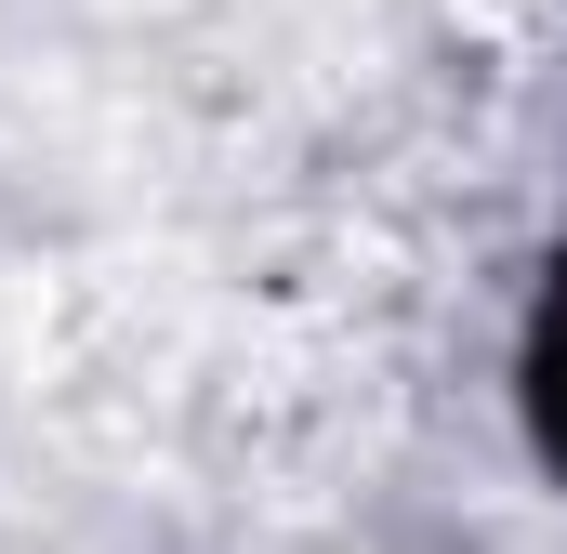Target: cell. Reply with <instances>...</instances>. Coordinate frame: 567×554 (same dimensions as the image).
Masks as SVG:
<instances>
[{
	"instance_id": "3",
	"label": "cell",
	"mask_w": 567,
	"mask_h": 554,
	"mask_svg": "<svg viewBox=\"0 0 567 554\" xmlns=\"http://www.w3.org/2000/svg\"><path fill=\"white\" fill-rule=\"evenodd\" d=\"M396 238L357 212H290L238 252V330H383L396 317Z\"/></svg>"
},
{
	"instance_id": "1",
	"label": "cell",
	"mask_w": 567,
	"mask_h": 554,
	"mask_svg": "<svg viewBox=\"0 0 567 554\" xmlns=\"http://www.w3.org/2000/svg\"><path fill=\"white\" fill-rule=\"evenodd\" d=\"M383 435H396L383 330H238L185 397L198 475L251 515H330L383 462Z\"/></svg>"
},
{
	"instance_id": "2",
	"label": "cell",
	"mask_w": 567,
	"mask_h": 554,
	"mask_svg": "<svg viewBox=\"0 0 567 554\" xmlns=\"http://www.w3.org/2000/svg\"><path fill=\"white\" fill-rule=\"evenodd\" d=\"M198 370V290L172 265H93L40 304V410L80 449H145L158 422H185Z\"/></svg>"
},
{
	"instance_id": "4",
	"label": "cell",
	"mask_w": 567,
	"mask_h": 554,
	"mask_svg": "<svg viewBox=\"0 0 567 554\" xmlns=\"http://www.w3.org/2000/svg\"><path fill=\"white\" fill-rule=\"evenodd\" d=\"M555 66V0H435V80L462 120H502Z\"/></svg>"
}]
</instances>
